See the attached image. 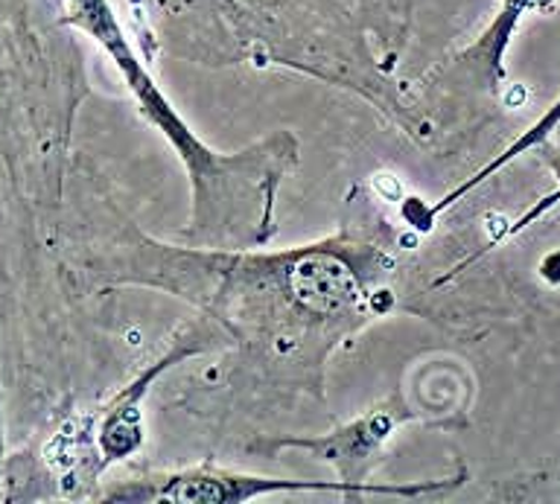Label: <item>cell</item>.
Wrapping results in <instances>:
<instances>
[{
    "label": "cell",
    "instance_id": "cell-1",
    "mask_svg": "<svg viewBox=\"0 0 560 504\" xmlns=\"http://www.w3.org/2000/svg\"><path fill=\"white\" fill-rule=\"evenodd\" d=\"M438 484L418 488H380V484H348V481H283L225 472L217 467L166 472L143 479L131 488L114 490L112 499L122 502H178V504H240L248 499L275 496V493H341V496H420Z\"/></svg>",
    "mask_w": 560,
    "mask_h": 504
},
{
    "label": "cell",
    "instance_id": "cell-2",
    "mask_svg": "<svg viewBox=\"0 0 560 504\" xmlns=\"http://www.w3.org/2000/svg\"><path fill=\"white\" fill-rule=\"evenodd\" d=\"M70 21L77 26H82L88 35H94L96 42L103 44L108 56L114 59V65L122 70V77L129 82V87L138 96L140 108L147 112V117L155 122L158 129L164 131L170 143L178 149V155L187 166L201 164L208 157V146H201L199 140L192 138L187 126L182 122V117L170 108V103L164 99V94L152 85V79L147 77V70L140 68L138 56L131 52L126 35H122L117 17H114L108 0H70Z\"/></svg>",
    "mask_w": 560,
    "mask_h": 504
},
{
    "label": "cell",
    "instance_id": "cell-3",
    "mask_svg": "<svg viewBox=\"0 0 560 504\" xmlns=\"http://www.w3.org/2000/svg\"><path fill=\"white\" fill-rule=\"evenodd\" d=\"M392 411H371L362 420H357L353 426H345L336 435L315 437V441H287L280 446H298V449H310V453L322 455L324 461H332L339 467L341 481L348 484H362V472L368 470L371 455L380 449L388 432L394 429Z\"/></svg>",
    "mask_w": 560,
    "mask_h": 504
},
{
    "label": "cell",
    "instance_id": "cell-4",
    "mask_svg": "<svg viewBox=\"0 0 560 504\" xmlns=\"http://www.w3.org/2000/svg\"><path fill=\"white\" fill-rule=\"evenodd\" d=\"M173 359H164L158 362L152 371L140 376L138 383H131L126 391L114 400V406L105 411L103 429H100V449L105 455V464L120 461L126 455H131L140 446L143 435H140V420H138V397H143L147 385L155 379Z\"/></svg>",
    "mask_w": 560,
    "mask_h": 504
},
{
    "label": "cell",
    "instance_id": "cell-5",
    "mask_svg": "<svg viewBox=\"0 0 560 504\" xmlns=\"http://www.w3.org/2000/svg\"><path fill=\"white\" fill-rule=\"evenodd\" d=\"M0 464H3V414H0Z\"/></svg>",
    "mask_w": 560,
    "mask_h": 504
}]
</instances>
